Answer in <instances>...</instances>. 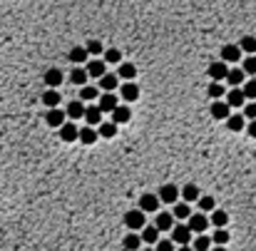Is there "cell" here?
Listing matches in <instances>:
<instances>
[{
  "label": "cell",
  "mask_w": 256,
  "mask_h": 251,
  "mask_svg": "<svg viewBox=\"0 0 256 251\" xmlns=\"http://www.w3.org/2000/svg\"><path fill=\"white\" fill-rule=\"evenodd\" d=\"M187 226L192 229V234H204L209 229V219L204 214H189V224Z\"/></svg>",
  "instance_id": "277c9868"
},
{
  "label": "cell",
  "mask_w": 256,
  "mask_h": 251,
  "mask_svg": "<svg viewBox=\"0 0 256 251\" xmlns=\"http://www.w3.org/2000/svg\"><path fill=\"white\" fill-rule=\"evenodd\" d=\"M97 97H100V90H97V87L82 85V92H80V100H82V102H92V100H97Z\"/></svg>",
  "instance_id": "4dcf8cb0"
},
{
  "label": "cell",
  "mask_w": 256,
  "mask_h": 251,
  "mask_svg": "<svg viewBox=\"0 0 256 251\" xmlns=\"http://www.w3.org/2000/svg\"><path fill=\"white\" fill-rule=\"evenodd\" d=\"M97 100H100V110H102V112H112V110L120 105L115 92H104V95H100Z\"/></svg>",
  "instance_id": "ba28073f"
},
{
  "label": "cell",
  "mask_w": 256,
  "mask_h": 251,
  "mask_svg": "<svg viewBox=\"0 0 256 251\" xmlns=\"http://www.w3.org/2000/svg\"><path fill=\"white\" fill-rule=\"evenodd\" d=\"M102 114H104V112L100 110V105H97V107H95V105L85 107V119H87V124H92V127L102 122Z\"/></svg>",
  "instance_id": "4fadbf2b"
},
{
  "label": "cell",
  "mask_w": 256,
  "mask_h": 251,
  "mask_svg": "<svg viewBox=\"0 0 256 251\" xmlns=\"http://www.w3.org/2000/svg\"><path fill=\"white\" fill-rule=\"evenodd\" d=\"M142 241L144 244H157L159 241V229L152 224V226H147V224H144L142 226Z\"/></svg>",
  "instance_id": "e0dca14e"
},
{
  "label": "cell",
  "mask_w": 256,
  "mask_h": 251,
  "mask_svg": "<svg viewBox=\"0 0 256 251\" xmlns=\"http://www.w3.org/2000/svg\"><path fill=\"white\" fill-rule=\"evenodd\" d=\"M244 117L246 119H256V105H254V100H251V105L244 107Z\"/></svg>",
  "instance_id": "ee69618b"
},
{
  "label": "cell",
  "mask_w": 256,
  "mask_h": 251,
  "mask_svg": "<svg viewBox=\"0 0 256 251\" xmlns=\"http://www.w3.org/2000/svg\"><path fill=\"white\" fill-rule=\"evenodd\" d=\"M100 87H102L104 92H115V87H117V75L104 72V75L100 77Z\"/></svg>",
  "instance_id": "ffe728a7"
},
{
  "label": "cell",
  "mask_w": 256,
  "mask_h": 251,
  "mask_svg": "<svg viewBox=\"0 0 256 251\" xmlns=\"http://www.w3.org/2000/svg\"><path fill=\"white\" fill-rule=\"evenodd\" d=\"M239 57H241V48L239 45H224L222 48V60L229 65V62H239Z\"/></svg>",
  "instance_id": "9c48e42d"
},
{
  "label": "cell",
  "mask_w": 256,
  "mask_h": 251,
  "mask_svg": "<svg viewBox=\"0 0 256 251\" xmlns=\"http://www.w3.org/2000/svg\"><path fill=\"white\" fill-rule=\"evenodd\" d=\"M227 72H229V67H227V62H224V60H222V62L209 65V77H211V80H224V77H227Z\"/></svg>",
  "instance_id": "ac0fdd59"
},
{
  "label": "cell",
  "mask_w": 256,
  "mask_h": 251,
  "mask_svg": "<svg viewBox=\"0 0 256 251\" xmlns=\"http://www.w3.org/2000/svg\"><path fill=\"white\" fill-rule=\"evenodd\" d=\"M209 246H211V239H209V236L199 234V236L194 239V249H197V251H206Z\"/></svg>",
  "instance_id": "f35d334b"
},
{
  "label": "cell",
  "mask_w": 256,
  "mask_h": 251,
  "mask_svg": "<svg viewBox=\"0 0 256 251\" xmlns=\"http://www.w3.org/2000/svg\"><path fill=\"white\" fill-rule=\"evenodd\" d=\"M246 75H256V57L254 55H249L246 60H244V67H241Z\"/></svg>",
  "instance_id": "7bdbcfd3"
},
{
  "label": "cell",
  "mask_w": 256,
  "mask_h": 251,
  "mask_svg": "<svg viewBox=\"0 0 256 251\" xmlns=\"http://www.w3.org/2000/svg\"><path fill=\"white\" fill-rule=\"evenodd\" d=\"M172 231H174V234H172V241H174V244H189V241H192V229H189L187 224H174Z\"/></svg>",
  "instance_id": "7a4b0ae2"
},
{
  "label": "cell",
  "mask_w": 256,
  "mask_h": 251,
  "mask_svg": "<svg viewBox=\"0 0 256 251\" xmlns=\"http://www.w3.org/2000/svg\"><path fill=\"white\" fill-rule=\"evenodd\" d=\"M85 48H87V53H90L92 57H97V55H102V53H104L102 43H97V40H90V43H87Z\"/></svg>",
  "instance_id": "60d3db41"
},
{
  "label": "cell",
  "mask_w": 256,
  "mask_h": 251,
  "mask_svg": "<svg viewBox=\"0 0 256 251\" xmlns=\"http://www.w3.org/2000/svg\"><path fill=\"white\" fill-rule=\"evenodd\" d=\"M67 119V114L60 110V107H50L48 110V114H45V122L50 124V127H60V124Z\"/></svg>",
  "instance_id": "52a82bcc"
},
{
  "label": "cell",
  "mask_w": 256,
  "mask_h": 251,
  "mask_svg": "<svg viewBox=\"0 0 256 251\" xmlns=\"http://www.w3.org/2000/svg\"><path fill=\"white\" fill-rule=\"evenodd\" d=\"M97 135H100V137H104V139H112V137L117 135V124H115V122H100Z\"/></svg>",
  "instance_id": "7402d4cb"
},
{
  "label": "cell",
  "mask_w": 256,
  "mask_h": 251,
  "mask_svg": "<svg viewBox=\"0 0 256 251\" xmlns=\"http://www.w3.org/2000/svg\"><path fill=\"white\" fill-rule=\"evenodd\" d=\"M229 241V231L224 229V226H219L216 231H214V239H211V244H227Z\"/></svg>",
  "instance_id": "8d00e7d4"
},
{
  "label": "cell",
  "mask_w": 256,
  "mask_h": 251,
  "mask_svg": "<svg viewBox=\"0 0 256 251\" xmlns=\"http://www.w3.org/2000/svg\"><path fill=\"white\" fill-rule=\"evenodd\" d=\"M43 105H48V107H57V105H60V92H57L55 87L45 90V92H43Z\"/></svg>",
  "instance_id": "83f0119b"
},
{
  "label": "cell",
  "mask_w": 256,
  "mask_h": 251,
  "mask_svg": "<svg viewBox=\"0 0 256 251\" xmlns=\"http://www.w3.org/2000/svg\"><path fill=\"white\" fill-rule=\"evenodd\" d=\"M239 48H241L244 53H249V55H254V53H256V37H251V35H246V37H241V40H239Z\"/></svg>",
  "instance_id": "d6a6232c"
},
{
  "label": "cell",
  "mask_w": 256,
  "mask_h": 251,
  "mask_svg": "<svg viewBox=\"0 0 256 251\" xmlns=\"http://www.w3.org/2000/svg\"><path fill=\"white\" fill-rule=\"evenodd\" d=\"M209 97H211V100H219V97H224V87L219 85V80H214L211 85H209Z\"/></svg>",
  "instance_id": "d590c367"
},
{
  "label": "cell",
  "mask_w": 256,
  "mask_h": 251,
  "mask_svg": "<svg viewBox=\"0 0 256 251\" xmlns=\"http://www.w3.org/2000/svg\"><path fill=\"white\" fill-rule=\"evenodd\" d=\"M209 224H214L216 229H219V226H227V224H229V214L222 212V209H214V214H211Z\"/></svg>",
  "instance_id": "4316f807"
},
{
  "label": "cell",
  "mask_w": 256,
  "mask_h": 251,
  "mask_svg": "<svg viewBox=\"0 0 256 251\" xmlns=\"http://www.w3.org/2000/svg\"><path fill=\"white\" fill-rule=\"evenodd\" d=\"M227 127H229L231 132H241V130L246 127V117H244V114H229V117H227Z\"/></svg>",
  "instance_id": "2e32d148"
},
{
  "label": "cell",
  "mask_w": 256,
  "mask_h": 251,
  "mask_svg": "<svg viewBox=\"0 0 256 251\" xmlns=\"http://www.w3.org/2000/svg\"><path fill=\"white\" fill-rule=\"evenodd\" d=\"M197 201H199V209H202V212H214V199H211V196H199Z\"/></svg>",
  "instance_id": "b9f144b4"
},
{
  "label": "cell",
  "mask_w": 256,
  "mask_h": 251,
  "mask_svg": "<svg viewBox=\"0 0 256 251\" xmlns=\"http://www.w3.org/2000/svg\"><path fill=\"white\" fill-rule=\"evenodd\" d=\"M70 80H72V85H85V82L90 80V75H87L85 67H75V70H72V75H70Z\"/></svg>",
  "instance_id": "f1b7e54d"
},
{
  "label": "cell",
  "mask_w": 256,
  "mask_h": 251,
  "mask_svg": "<svg viewBox=\"0 0 256 251\" xmlns=\"http://www.w3.org/2000/svg\"><path fill=\"white\" fill-rule=\"evenodd\" d=\"M125 249H139L142 246V236H137V234H129V236H125Z\"/></svg>",
  "instance_id": "74e56055"
},
{
  "label": "cell",
  "mask_w": 256,
  "mask_h": 251,
  "mask_svg": "<svg viewBox=\"0 0 256 251\" xmlns=\"http://www.w3.org/2000/svg\"><path fill=\"white\" fill-rule=\"evenodd\" d=\"M246 102V95H244V90H239V87H231L229 92H227V105L229 107H241Z\"/></svg>",
  "instance_id": "30bf717a"
},
{
  "label": "cell",
  "mask_w": 256,
  "mask_h": 251,
  "mask_svg": "<svg viewBox=\"0 0 256 251\" xmlns=\"http://www.w3.org/2000/svg\"><path fill=\"white\" fill-rule=\"evenodd\" d=\"M65 114L70 119H80V117H85V105L82 102H70L67 110H65Z\"/></svg>",
  "instance_id": "603a6c76"
},
{
  "label": "cell",
  "mask_w": 256,
  "mask_h": 251,
  "mask_svg": "<svg viewBox=\"0 0 256 251\" xmlns=\"http://www.w3.org/2000/svg\"><path fill=\"white\" fill-rule=\"evenodd\" d=\"M129 117H132V112H129L127 105H117V107L112 110V122H115V124H125Z\"/></svg>",
  "instance_id": "5bb4252c"
},
{
  "label": "cell",
  "mask_w": 256,
  "mask_h": 251,
  "mask_svg": "<svg viewBox=\"0 0 256 251\" xmlns=\"http://www.w3.org/2000/svg\"><path fill=\"white\" fill-rule=\"evenodd\" d=\"M77 135H80V130L75 127V119H72V122H62V124H60V139H62V142H75Z\"/></svg>",
  "instance_id": "3957f363"
},
{
  "label": "cell",
  "mask_w": 256,
  "mask_h": 251,
  "mask_svg": "<svg viewBox=\"0 0 256 251\" xmlns=\"http://www.w3.org/2000/svg\"><path fill=\"white\" fill-rule=\"evenodd\" d=\"M246 132H249L251 137H256V119H249V124H246Z\"/></svg>",
  "instance_id": "bcb514c9"
},
{
  "label": "cell",
  "mask_w": 256,
  "mask_h": 251,
  "mask_svg": "<svg viewBox=\"0 0 256 251\" xmlns=\"http://www.w3.org/2000/svg\"><path fill=\"white\" fill-rule=\"evenodd\" d=\"M117 77H122V80H134V77H137V67H134L132 62H120Z\"/></svg>",
  "instance_id": "484cf974"
},
{
  "label": "cell",
  "mask_w": 256,
  "mask_h": 251,
  "mask_svg": "<svg viewBox=\"0 0 256 251\" xmlns=\"http://www.w3.org/2000/svg\"><path fill=\"white\" fill-rule=\"evenodd\" d=\"M85 70H87L90 77H97V80H100V77L107 72V62H104V60H92V62H87Z\"/></svg>",
  "instance_id": "7c38bea8"
},
{
  "label": "cell",
  "mask_w": 256,
  "mask_h": 251,
  "mask_svg": "<svg viewBox=\"0 0 256 251\" xmlns=\"http://www.w3.org/2000/svg\"><path fill=\"white\" fill-rule=\"evenodd\" d=\"M159 196L157 194H142L139 196V209H142V212L144 214H147V212H154V209H159Z\"/></svg>",
  "instance_id": "8992f818"
},
{
  "label": "cell",
  "mask_w": 256,
  "mask_h": 251,
  "mask_svg": "<svg viewBox=\"0 0 256 251\" xmlns=\"http://www.w3.org/2000/svg\"><path fill=\"white\" fill-rule=\"evenodd\" d=\"M104 62L107 65H117V62H122V53L120 50H104Z\"/></svg>",
  "instance_id": "e575fe53"
},
{
  "label": "cell",
  "mask_w": 256,
  "mask_h": 251,
  "mask_svg": "<svg viewBox=\"0 0 256 251\" xmlns=\"http://www.w3.org/2000/svg\"><path fill=\"white\" fill-rule=\"evenodd\" d=\"M144 224H147V222H144V212H142V209H132V212L125 214V226H127V229L139 231Z\"/></svg>",
  "instance_id": "6da1fadb"
},
{
  "label": "cell",
  "mask_w": 256,
  "mask_h": 251,
  "mask_svg": "<svg viewBox=\"0 0 256 251\" xmlns=\"http://www.w3.org/2000/svg\"><path fill=\"white\" fill-rule=\"evenodd\" d=\"M159 201L162 204H177V199H179V189L174 187V184H164L162 189H159Z\"/></svg>",
  "instance_id": "5b68a950"
},
{
  "label": "cell",
  "mask_w": 256,
  "mask_h": 251,
  "mask_svg": "<svg viewBox=\"0 0 256 251\" xmlns=\"http://www.w3.org/2000/svg\"><path fill=\"white\" fill-rule=\"evenodd\" d=\"M87 57H90L87 48H72V50H70V60L75 62V65H85Z\"/></svg>",
  "instance_id": "cb8c5ba5"
},
{
  "label": "cell",
  "mask_w": 256,
  "mask_h": 251,
  "mask_svg": "<svg viewBox=\"0 0 256 251\" xmlns=\"http://www.w3.org/2000/svg\"><path fill=\"white\" fill-rule=\"evenodd\" d=\"M159 251H174V241H157Z\"/></svg>",
  "instance_id": "f6af8a7d"
},
{
  "label": "cell",
  "mask_w": 256,
  "mask_h": 251,
  "mask_svg": "<svg viewBox=\"0 0 256 251\" xmlns=\"http://www.w3.org/2000/svg\"><path fill=\"white\" fill-rule=\"evenodd\" d=\"M244 75H246L244 70L234 67V70H229V72H227V77H224V80L229 82V85H234V87H236V85H241V82H244Z\"/></svg>",
  "instance_id": "f546056e"
},
{
  "label": "cell",
  "mask_w": 256,
  "mask_h": 251,
  "mask_svg": "<svg viewBox=\"0 0 256 251\" xmlns=\"http://www.w3.org/2000/svg\"><path fill=\"white\" fill-rule=\"evenodd\" d=\"M60 82H62V72H60L57 67H50V70L45 72V85H48V87H57Z\"/></svg>",
  "instance_id": "d4e9b609"
},
{
  "label": "cell",
  "mask_w": 256,
  "mask_h": 251,
  "mask_svg": "<svg viewBox=\"0 0 256 251\" xmlns=\"http://www.w3.org/2000/svg\"><path fill=\"white\" fill-rule=\"evenodd\" d=\"M154 226H157L159 231H169V229L174 226V214H167V212L157 214V219H154Z\"/></svg>",
  "instance_id": "9a60e30c"
},
{
  "label": "cell",
  "mask_w": 256,
  "mask_h": 251,
  "mask_svg": "<svg viewBox=\"0 0 256 251\" xmlns=\"http://www.w3.org/2000/svg\"><path fill=\"white\" fill-rule=\"evenodd\" d=\"M97 137H100V135H97V130L92 127V124H90V127H82V130H80V135H77V139H80L82 144H95V142H97Z\"/></svg>",
  "instance_id": "d6986e66"
},
{
  "label": "cell",
  "mask_w": 256,
  "mask_h": 251,
  "mask_svg": "<svg viewBox=\"0 0 256 251\" xmlns=\"http://www.w3.org/2000/svg\"><path fill=\"white\" fill-rule=\"evenodd\" d=\"M189 214H192V206H189V201H184V204H177V206H174V217H177V219H189Z\"/></svg>",
  "instance_id": "836d02e7"
},
{
  "label": "cell",
  "mask_w": 256,
  "mask_h": 251,
  "mask_svg": "<svg viewBox=\"0 0 256 251\" xmlns=\"http://www.w3.org/2000/svg\"><path fill=\"white\" fill-rule=\"evenodd\" d=\"M181 196H184V201L194 204V201L199 199V189H197V184H187L184 189H181Z\"/></svg>",
  "instance_id": "1f68e13d"
},
{
  "label": "cell",
  "mask_w": 256,
  "mask_h": 251,
  "mask_svg": "<svg viewBox=\"0 0 256 251\" xmlns=\"http://www.w3.org/2000/svg\"><path fill=\"white\" fill-rule=\"evenodd\" d=\"M229 114H231V107H229L227 102L214 100V105H211V117H214V119H227Z\"/></svg>",
  "instance_id": "8fae6325"
},
{
  "label": "cell",
  "mask_w": 256,
  "mask_h": 251,
  "mask_svg": "<svg viewBox=\"0 0 256 251\" xmlns=\"http://www.w3.org/2000/svg\"><path fill=\"white\" fill-rule=\"evenodd\" d=\"M244 95H246V100H256V77H251L244 85Z\"/></svg>",
  "instance_id": "ab89813d"
},
{
  "label": "cell",
  "mask_w": 256,
  "mask_h": 251,
  "mask_svg": "<svg viewBox=\"0 0 256 251\" xmlns=\"http://www.w3.org/2000/svg\"><path fill=\"white\" fill-rule=\"evenodd\" d=\"M122 97L127 102H134L139 97V87L134 85V80H127V85H122Z\"/></svg>",
  "instance_id": "44dd1931"
}]
</instances>
